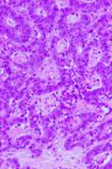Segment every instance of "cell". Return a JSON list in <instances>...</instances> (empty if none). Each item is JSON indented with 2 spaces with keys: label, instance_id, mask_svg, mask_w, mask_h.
<instances>
[{
  "label": "cell",
  "instance_id": "7a4b0ae2",
  "mask_svg": "<svg viewBox=\"0 0 112 169\" xmlns=\"http://www.w3.org/2000/svg\"><path fill=\"white\" fill-rule=\"evenodd\" d=\"M67 47H68V44H67V42L65 40H61L58 44V50L59 52H61L62 49H66Z\"/></svg>",
  "mask_w": 112,
  "mask_h": 169
},
{
  "label": "cell",
  "instance_id": "6da1fadb",
  "mask_svg": "<svg viewBox=\"0 0 112 169\" xmlns=\"http://www.w3.org/2000/svg\"><path fill=\"white\" fill-rule=\"evenodd\" d=\"M110 157V154L109 153H105V154H102V155H99L98 157H96V160L95 162L97 163L98 165H102L103 163H105L107 160H108V158Z\"/></svg>",
  "mask_w": 112,
  "mask_h": 169
}]
</instances>
